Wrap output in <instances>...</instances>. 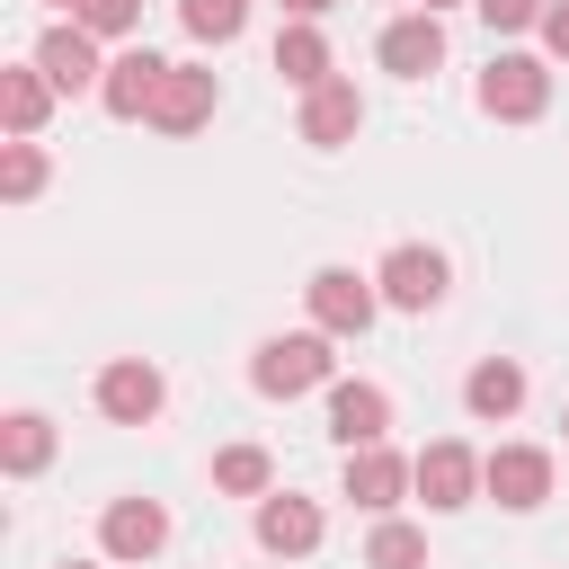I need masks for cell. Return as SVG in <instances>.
<instances>
[{"label": "cell", "instance_id": "obj_22", "mask_svg": "<svg viewBox=\"0 0 569 569\" xmlns=\"http://www.w3.org/2000/svg\"><path fill=\"white\" fill-rule=\"evenodd\" d=\"M365 569H427V533L400 525V516H382L373 542H365Z\"/></svg>", "mask_w": 569, "mask_h": 569}, {"label": "cell", "instance_id": "obj_26", "mask_svg": "<svg viewBox=\"0 0 569 569\" xmlns=\"http://www.w3.org/2000/svg\"><path fill=\"white\" fill-rule=\"evenodd\" d=\"M498 36H525V27H542V0H471Z\"/></svg>", "mask_w": 569, "mask_h": 569}, {"label": "cell", "instance_id": "obj_1", "mask_svg": "<svg viewBox=\"0 0 569 569\" xmlns=\"http://www.w3.org/2000/svg\"><path fill=\"white\" fill-rule=\"evenodd\" d=\"M249 382H258L267 400L320 391V382H329V329H284V338H267V347L249 356Z\"/></svg>", "mask_w": 569, "mask_h": 569}, {"label": "cell", "instance_id": "obj_3", "mask_svg": "<svg viewBox=\"0 0 569 569\" xmlns=\"http://www.w3.org/2000/svg\"><path fill=\"white\" fill-rule=\"evenodd\" d=\"M480 107H489L498 124H533V116L551 107V71H542L533 53H489V71H480Z\"/></svg>", "mask_w": 569, "mask_h": 569}, {"label": "cell", "instance_id": "obj_25", "mask_svg": "<svg viewBox=\"0 0 569 569\" xmlns=\"http://www.w3.org/2000/svg\"><path fill=\"white\" fill-rule=\"evenodd\" d=\"M71 18H80L89 36H133V27H142V0H71Z\"/></svg>", "mask_w": 569, "mask_h": 569}, {"label": "cell", "instance_id": "obj_21", "mask_svg": "<svg viewBox=\"0 0 569 569\" xmlns=\"http://www.w3.org/2000/svg\"><path fill=\"white\" fill-rule=\"evenodd\" d=\"M213 489H231V498H267V489H276V462H267L258 445H222V453H213Z\"/></svg>", "mask_w": 569, "mask_h": 569}, {"label": "cell", "instance_id": "obj_32", "mask_svg": "<svg viewBox=\"0 0 569 569\" xmlns=\"http://www.w3.org/2000/svg\"><path fill=\"white\" fill-rule=\"evenodd\" d=\"M560 427H569V418H560Z\"/></svg>", "mask_w": 569, "mask_h": 569}, {"label": "cell", "instance_id": "obj_15", "mask_svg": "<svg viewBox=\"0 0 569 569\" xmlns=\"http://www.w3.org/2000/svg\"><path fill=\"white\" fill-rule=\"evenodd\" d=\"M356 124H365V98H356V80H320V89H302V142L338 151V142H356Z\"/></svg>", "mask_w": 569, "mask_h": 569}, {"label": "cell", "instance_id": "obj_13", "mask_svg": "<svg viewBox=\"0 0 569 569\" xmlns=\"http://www.w3.org/2000/svg\"><path fill=\"white\" fill-rule=\"evenodd\" d=\"M471 489H480V453H471V445H453V436H445V445H427V453H418V498H427L436 516L471 507Z\"/></svg>", "mask_w": 569, "mask_h": 569}, {"label": "cell", "instance_id": "obj_28", "mask_svg": "<svg viewBox=\"0 0 569 569\" xmlns=\"http://www.w3.org/2000/svg\"><path fill=\"white\" fill-rule=\"evenodd\" d=\"M338 0H284V18H329Z\"/></svg>", "mask_w": 569, "mask_h": 569}, {"label": "cell", "instance_id": "obj_6", "mask_svg": "<svg viewBox=\"0 0 569 569\" xmlns=\"http://www.w3.org/2000/svg\"><path fill=\"white\" fill-rule=\"evenodd\" d=\"M160 400H169V382H160V365H151V356H116V365L98 373V409H107L116 427H151V418H160Z\"/></svg>", "mask_w": 569, "mask_h": 569}, {"label": "cell", "instance_id": "obj_19", "mask_svg": "<svg viewBox=\"0 0 569 569\" xmlns=\"http://www.w3.org/2000/svg\"><path fill=\"white\" fill-rule=\"evenodd\" d=\"M0 462H9V480H36L53 462V418L44 409H9L0 418Z\"/></svg>", "mask_w": 569, "mask_h": 569}, {"label": "cell", "instance_id": "obj_2", "mask_svg": "<svg viewBox=\"0 0 569 569\" xmlns=\"http://www.w3.org/2000/svg\"><path fill=\"white\" fill-rule=\"evenodd\" d=\"M302 302H311V329H329V338H365L373 311H382V284L356 276V267H320V276L302 284Z\"/></svg>", "mask_w": 569, "mask_h": 569}, {"label": "cell", "instance_id": "obj_11", "mask_svg": "<svg viewBox=\"0 0 569 569\" xmlns=\"http://www.w3.org/2000/svg\"><path fill=\"white\" fill-rule=\"evenodd\" d=\"M373 53H382V71L427 80V71L445 62V18H436V9H409V18H391V27H382V44H373Z\"/></svg>", "mask_w": 569, "mask_h": 569}, {"label": "cell", "instance_id": "obj_14", "mask_svg": "<svg viewBox=\"0 0 569 569\" xmlns=\"http://www.w3.org/2000/svg\"><path fill=\"white\" fill-rule=\"evenodd\" d=\"M320 533H329V525H320V507H311V498H293V489H267V498H258V542H267L276 560L320 551Z\"/></svg>", "mask_w": 569, "mask_h": 569}, {"label": "cell", "instance_id": "obj_18", "mask_svg": "<svg viewBox=\"0 0 569 569\" xmlns=\"http://www.w3.org/2000/svg\"><path fill=\"white\" fill-rule=\"evenodd\" d=\"M53 98H62V89H53V80H44L36 62L0 71V124H9V133H27V142H36V124L53 116Z\"/></svg>", "mask_w": 569, "mask_h": 569}, {"label": "cell", "instance_id": "obj_23", "mask_svg": "<svg viewBox=\"0 0 569 569\" xmlns=\"http://www.w3.org/2000/svg\"><path fill=\"white\" fill-rule=\"evenodd\" d=\"M178 18H187V36H204V44H231V36L249 27V0H178Z\"/></svg>", "mask_w": 569, "mask_h": 569}, {"label": "cell", "instance_id": "obj_31", "mask_svg": "<svg viewBox=\"0 0 569 569\" xmlns=\"http://www.w3.org/2000/svg\"><path fill=\"white\" fill-rule=\"evenodd\" d=\"M53 9H71V0H53Z\"/></svg>", "mask_w": 569, "mask_h": 569}, {"label": "cell", "instance_id": "obj_20", "mask_svg": "<svg viewBox=\"0 0 569 569\" xmlns=\"http://www.w3.org/2000/svg\"><path fill=\"white\" fill-rule=\"evenodd\" d=\"M276 71H284L293 89H320V80H338V71H329V36H320V18H293V27L276 36Z\"/></svg>", "mask_w": 569, "mask_h": 569}, {"label": "cell", "instance_id": "obj_10", "mask_svg": "<svg viewBox=\"0 0 569 569\" xmlns=\"http://www.w3.org/2000/svg\"><path fill=\"white\" fill-rule=\"evenodd\" d=\"M169 542V507L160 498H116L107 516H98V551L107 560H151Z\"/></svg>", "mask_w": 569, "mask_h": 569}, {"label": "cell", "instance_id": "obj_27", "mask_svg": "<svg viewBox=\"0 0 569 569\" xmlns=\"http://www.w3.org/2000/svg\"><path fill=\"white\" fill-rule=\"evenodd\" d=\"M542 44L569 62V0H542Z\"/></svg>", "mask_w": 569, "mask_h": 569}, {"label": "cell", "instance_id": "obj_16", "mask_svg": "<svg viewBox=\"0 0 569 569\" xmlns=\"http://www.w3.org/2000/svg\"><path fill=\"white\" fill-rule=\"evenodd\" d=\"M462 409L489 418V427L516 418V409H525V365H516V356H480V365L462 373Z\"/></svg>", "mask_w": 569, "mask_h": 569}, {"label": "cell", "instance_id": "obj_29", "mask_svg": "<svg viewBox=\"0 0 569 569\" xmlns=\"http://www.w3.org/2000/svg\"><path fill=\"white\" fill-rule=\"evenodd\" d=\"M418 9H453V0H418Z\"/></svg>", "mask_w": 569, "mask_h": 569}, {"label": "cell", "instance_id": "obj_9", "mask_svg": "<svg viewBox=\"0 0 569 569\" xmlns=\"http://www.w3.org/2000/svg\"><path fill=\"white\" fill-rule=\"evenodd\" d=\"M213 98H222V89H213V71L169 62V71H160V89H151V116H142V124H160V133H196V124L213 116Z\"/></svg>", "mask_w": 569, "mask_h": 569}, {"label": "cell", "instance_id": "obj_24", "mask_svg": "<svg viewBox=\"0 0 569 569\" xmlns=\"http://www.w3.org/2000/svg\"><path fill=\"white\" fill-rule=\"evenodd\" d=\"M36 187H44V151H36L27 133H18V142L0 151V196H9V204H27Z\"/></svg>", "mask_w": 569, "mask_h": 569}, {"label": "cell", "instance_id": "obj_4", "mask_svg": "<svg viewBox=\"0 0 569 569\" xmlns=\"http://www.w3.org/2000/svg\"><path fill=\"white\" fill-rule=\"evenodd\" d=\"M373 284H382V302H391V311H436V302L453 293V267H445V249L400 240V249L373 267Z\"/></svg>", "mask_w": 569, "mask_h": 569}, {"label": "cell", "instance_id": "obj_8", "mask_svg": "<svg viewBox=\"0 0 569 569\" xmlns=\"http://www.w3.org/2000/svg\"><path fill=\"white\" fill-rule=\"evenodd\" d=\"M36 71H44L62 98H80V89H98V80H107V62H98V36H89L80 18L44 27V44H36Z\"/></svg>", "mask_w": 569, "mask_h": 569}, {"label": "cell", "instance_id": "obj_17", "mask_svg": "<svg viewBox=\"0 0 569 569\" xmlns=\"http://www.w3.org/2000/svg\"><path fill=\"white\" fill-rule=\"evenodd\" d=\"M160 53L151 44H133V53H116L107 62V80H98V98H107V116H151V89H160Z\"/></svg>", "mask_w": 569, "mask_h": 569}, {"label": "cell", "instance_id": "obj_12", "mask_svg": "<svg viewBox=\"0 0 569 569\" xmlns=\"http://www.w3.org/2000/svg\"><path fill=\"white\" fill-rule=\"evenodd\" d=\"M329 436L356 453V445H382L391 436V391L382 382H329Z\"/></svg>", "mask_w": 569, "mask_h": 569}, {"label": "cell", "instance_id": "obj_7", "mask_svg": "<svg viewBox=\"0 0 569 569\" xmlns=\"http://www.w3.org/2000/svg\"><path fill=\"white\" fill-rule=\"evenodd\" d=\"M400 489H418V462H400L391 445H356V453H347L338 498H356L365 516H391V507H400Z\"/></svg>", "mask_w": 569, "mask_h": 569}, {"label": "cell", "instance_id": "obj_30", "mask_svg": "<svg viewBox=\"0 0 569 569\" xmlns=\"http://www.w3.org/2000/svg\"><path fill=\"white\" fill-rule=\"evenodd\" d=\"M62 569H89V560H62Z\"/></svg>", "mask_w": 569, "mask_h": 569}, {"label": "cell", "instance_id": "obj_5", "mask_svg": "<svg viewBox=\"0 0 569 569\" xmlns=\"http://www.w3.org/2000/svg\"><path fill=\"white\" fill-rule=\"evenodd\" d=\"M480 489H489L507 516H533V507L551 498V453H542V445H498V453L480 462Z\"/></svg>", "mask_w": 569, "mask_h": 569}]
</instances>
